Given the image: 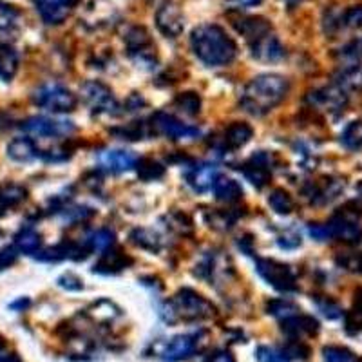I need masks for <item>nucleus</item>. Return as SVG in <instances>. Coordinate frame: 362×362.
I'll return each instance as SVG.
<instances>
[{
	"mask_svg": "<svg viewBox=\"0 0 362 362\" xmlns=\"http://www.w3.org/2000/svg\"><path fill=\"white\" fill-rule=\"evenodd\" d=\"M219 177V167L214 163H199L189 170L187 174V183L194 192H209L214 189L216 181Z\"/></svg>",
	"mask_w": 362,
	"mask_h": 362,
	"instance_id": "nucleus-16",
	"label": "nucleus"
},
{
	"mask_svg": "<svg viewBox=\"0 0 362 362\" xmlns=\"http://www.w3.org/2000/svg\"><path fill=\"white\" fill-rule=\"evenodd\" d=\"M138 163V156L132 151H125V148H109L98 154V165L103 170L112 174L127 173V170L134 169Z\"/></svg>",
	"mask_w": 362,
	"mask_h": 362,
	"instance_id": "nucleus-14",
	"label": "nucleus"
},
{
	"mask_svg": "<svg viewBox=\"0 0 362 362\" xmlns=\"http://www.w3.org/2000/svg\"><path fill=\"white\" fill-rule=\"evenodd\" d=\"M17 248L15 247H4L0 248V272L6 270L8 267H11L15 261H17Z\"/></svg>",
	"mask_w": 362,
	"mask_h": 362,
	"instance_id": "nucleus-44",
	"label": "nucleus"
},
{
	"mask_svg": "<svg viewBox=\"0 0 362 362\" xmlns=\"http://www.w3.org/2000/svg\"><path fill=\"white\" fill-rule=\"evenodd\" d=\"M125 45L136 62L140 66L153 67L156 62V53H154V45L148 33L144 28H132L127 35H125Z\"/></svg>",
	"mask_w": 362,
	"mask_h": 362,
	"instance_id": "nucleus-9",
	"label": "nucleus"
},
{
	"mask_svg": "<svg viewBox=\"0 0 362 362\" xmlns=\"http://www.w3.org/2000/svg\"><path fill=\"white\" fill-rule=\"evenodd\" d=\"M8 156L18 163H28L40 158V148L31 138H15L8 145Z\"/></svg>",
	"mask_w": 362,
	"mask_h": 362,
	"instance_id": "nucleus-21",
	"label": "nucleus"
},
{
	"mask_svg": "<svg viewBox=\"0 0 362 362\" xmlns=\"http://www.w3.org/2000/svg\"><path fill=\"white\" fill-rule=\"evenodd\" d=\"M263 0H232V4L239 9L245 8H254V6H259Z\"/></svg>",
	"mask_w": 362,
	"mask_h": 362,
	"instance_id": "nucleus-50",
	"label": "nucleus"
},
{
	"mask_svg": "<svg viewBox=\"0 0 362 362\" xmlns=\"http://www.w3.org/2000/svg\"><path fill=\"white\" fill-rule=\"evenodd\" d=\"M267 310L270 315L277 317V319H281V321H284V319H290V317L297 315V313L300 312V310L297 308L293 303H290V300H284V299L270 300V303L267 305Z\"/></svg>",
	"mask_w": 362,
	"mask_h": 362,
	"instance_id": "nucleus-38",
	"label": "nucleus"
},
{
	"mask_svg": "<svg viewBox=\"0 0 362 362\" xmlns=\"http://www.w3.org/2000/svg\"><path fill=\"white\" fill-rule=\"evenodd\" d=\"M337 86L344 89L346 93L350 89H361L362 87V67L361 66H350L341 71L337 76Z\"/></svg>",
	"mask_w": 362,
	"mask_h": 362,
	"instance_id": "nucleus-35",
	"label": "nucleus"
},
{
	"mask_svg": "<svg viewBox=\"0 0 362 362\" xmlns=\"http://www.w3.org/2000/svg\"><path fill=\"white\" fill-rule=\"evenodd\" d=\"M42 247V235L33 228H22L15 235V248L24 254H37Z\"/></svg>",
	"mask_w": 362,
	"mask_h": 362,
	"instance_id": "nucleus-28",
	"label": "nucleus"
},
{
	"mask_svg": "<svg viewBox=\"0 0 362 362\" xmlns=\"http://www.w3.org/2000/svg\"><path fill=\"white\" fill-rule=\"evenodd\" d=\"M268 205L272 206V210H274L276 214L286 216L293 210V199L286 190L276 189L270 196H268Z\"/></svg>",
	"mask_w": 362,
	"mask_h": 362,
	"instance_id": "nucleus-31",
	"label": "nucleus"
},
{
	"mask_svg": "<svg viewBox=\"0 0 362 362\" xmlns=\"http://www.w3.org/2000/svg\"><path fill=\"white\" fill-rule=\"evenodd\" d=\"M0 234H2V232H0Z\"/></svg>",
	"mask_w": 362,
	"mask_h": 362,
	"instance_id": "nucleus-55",
	"label": "nucleus"
},
{
	"mask_svg": "<svg viewBox=\"0 0 362 362\" xmlns=\"http://www.w3.org/2000/svg\"><path fill=\"white\" fill-rule=\"evenodd\" d=\"M131 263V257H127V255L122 254L119 250H111L102 255V259L95 264L93 272H96V274H105V276L107 274H118V272L127 268Z\"/></svg>",
	"mask_w": 362,
	"mask_h": 362,
	"instance_id": "nucleus-23",
	"label": "nucleus"
},
{
	"mask_svg": "<svg viewBox=\"0 0 362 362\" xmlns=\"http://www.w3.org/2000/svg\"><path fill=\"white\" fill-rule=\"evenodd\" d=\"M25 306H29V299H21V300H17V303H13L11 308L22 310V308H25Z\"/></svg>",
	"mask_w": 362,
	"mask_h": 362,
	"instance_id": "nucleus-51",
	"label": "nucleus"
},
{
	"mask_svg": "<svg viewBox=\"0 0 362 362\" xmlns=\"http://www.w3.org/2000/svg\"><path fill=\"white\" fill-rule=\"evenodd\" d=\"M198 335H176V337L169 339L163 342L161 350L158 351V357L163 362H181L192 357L196 348H198Z\"/></svg>",
	"mask_w": 362,
	"mask_h": 362,
	"instance_id": "nucleus-10",
	"label": "nucleus"
},
{
	"mask_svg": "<svg viewBox=\"0 0 362 362\" xmlns=\"http://www.w3.org/2000/svg\"><path fill=\"white\" fill-rule=\"evenodd\" d=\"M21 22V13L17 8H13L11 4L0 0V31L2 33H9L13 29L18 28Z\"/></svg>",
	"mask_w": 362,
	"mask_h": 362,
	"instance_id": "nucleus-33",
	"label": "nucleus"
},
{
	"mask_svg": "<svg viewBox=\"0 0 362 362\" xmlns=\"http://www.w3.org/2000/svg\"><path fill=\"white\" fill-rule=\"evenodd\" d=\"M112 132L122 140H144L148 136V127L144 122H131L122 129H112Z\"/></svg>",
	"mask_w": 362,
	"mask_h": 362,
	"instance_id": "nucleus-37",
	"label": "nucleus"
},
{
	"mask_svg": "<svg viewBox=\"0 0 362 362\" xmlns=\"http://www.w3.org/2000/svg\"><path fill=\"white\" fill-rule=\"evenodd\" d=\"M306 102L313 109H321V111H341L348 102V93L335 83V86L312 90L306 96Z\"/></svg>",
	"mask_w": 362,
	"mask_h": 362,
	"instance_id": "nucleus-12",
	"label": "nucleus"
},
{
	"mask_svg": "<svg viewBox=\"0 0 362 362\" xmlns=\"http://www.w3.org/2000/svg\"><path fill=\"white\" fill-rule=\"evenodd\" d=\"M174 105L180 109L181 112H185L189 116H196L202 109V98L198 96V93L194 90H187V93H181L174 100Z\"/></svg>",
	"mask_w": 362,
	"mask_h": 362,
	"instance_id": "nucleus-34",
	"label": "nucleus"
},
{
	"mask_svg": "<svg viewBox=\"0 0 362 362\" xmlns=\"http://www.w3.org/2000/svg\"><path fill=\"white\" fill-rule=\"evenodd\" d=\"M136 170H138V176L145 181L160 180V177L165 174L163 167L154 160H138V163H136Z\"/></svg>",
	"mask_w": 362,
	"mask_h": 362,
	"instance_id": "nucleus-39",
	"label": "nucleus"
},
{
	"mask_svg": "<svg viewBox=\"0 0 362 362\" xmlns=\"http://www.w3.org/2000/svg\"><path fill=\"white\" fill-rule=\"evenodd\" d=\"M2 348H4V341L0 339V350H2Z\"/></svg>",
	"mask_w": 362,
	"mask_h": 362,
	"instance_id": "nucleus-54",
	"label": "nucleus"
},
{
	"mask_svg": "<svg viewBox=\"0 0 362 362\" xmlns=\"http://www.w3.org/2000/svg\"><path fill=\"white\" fill-rule=\"evenodd\" d=\"M82 100L86 102L87 107H90L95 112H105V115H116L118 112V102H116L112 90L102 82H86L80 89Z\"/></svg>",
	"mask_w": 362,
	"mask_h": 362,
	"instance_id": "nucleus-7",
	"label": "nucleus"
},
{
	"mask_svg": "<svg viewBox=\"0 0 362 362\" xmlns=\"http://www.w3.org/2000/svg\"><path fill=\"white\" fill-rule=\"evenodd\" d=\"M132 243L136 247L145 248L148 252H160L161 250V235L154 230H148V228H136L131 234Z\"/></svg>",
	"mask_w": 362,
	"mask_h": 362,
	"instance_id": "nucleus-29",
	"label": "nucleus"
},
{
	"mask_svg": "<svg viewBox=\"0 0 362 362\" xmlns=\"http://www.w3.org/2000/svg\"><path fill=\"white\" fill-rule=\"evenodd\" d=\"M255 270L270 286L279 292H296L297 290L296 272L288 264L279 263L276 259H259L255 264Z\"/></svg>",
	"mask_w": 362,
	"mask_h": 362,
	"instance_id": "nucleus-5",
	"label": "nucleus"
},
{
	"mask_svg": "<svg viewBox=\"0 0 362 362\" xmlns=\"http://www.w3.org/2000/svg\"><path fill=\"white\" fill-rule=\"evenodd\" d=\"M28 198V190L15 183H6L0 185V210L11 209V206L21 205Z\"/></svg>",
	"mask_w": 362,
	"mask_h": 362,
	"instance_id": "nucleus-27",
	"label": "nucleus"
},
{
	"mask_svg": "<svg viewBox=\"0 0 362 362\" xmlns=\"http://www.w3.org/2000/svg\"><path fill=\"white\" fill-rule=\"evenodd\" d=\"M341 57L344 60H361L362 58V38L350 42L341 49Z\"/></svg>",
	"mask_w": 362,
	"mask_h": 362,
	"instance_id": "nucleus-42",
	"label": "nucleus"
},
{
	"mask_svg": "<svg viewBox=\"0 0 362 362\" xmlns=\"http://www.w3.org/2000/svg\"><path fill=\"white\" fill-rule=\"evenodd\" d=\"M252 57L261 62H277L284 57V47L277 40L276 35L267 33L259 40L252 42Z\"/></svg>",
	"mask_w": 362,
	"mask_h": 362,
	"instance_id": "nucleus-17",
	"label": "nucleus"
},
{
	"mask_svg": "<svg viewBox=\"0 0 362 362\" xmlns=\"http://www.w3.org/2000/svg\"><path fill=\"white\" fill-rule=\"evenodd\" d=\"M194 54L210 67L230 64L238 54V45L223 28L216 24H202L190 35Z\"/></svg>",
	"mask_w": 362,
	"mask_h": 362,
	"instance_id": "nucleus-2",
	"label": "nucleus"
},
{
	"mask_svg": "<svg viewBox=\"0 0 362 362\" xmlns=\"http://www.w3.org/2000/svg\"><path fill=\"white\" fill-rule=\"evenodd\" d=\"M58 284L62 288L67 290H82L83 288V281L80 277H76L74 274H64L62 277H58Z\"/></svg>",
	"mask_w": 362,
	"mask_h": 362,
	"instance_id": "nucleus-45",
	"label": "nucleus"
},
{
	"mask_svg": "<svg viewBox=\"0 0 362 362\" xmlns=\"http://www.w3.org/2000/svg\"><path fill=\"white\" fill-rule=\"evenodd\" d=\"M156 24L165 37L176 38L183 33V17H181L180 9L173 4L160 8V11L156 13Z\"/></svg>",
	"mask_w": 362,
	"mask_h": 362,
	"instance_id": "nucleus-18",
	"label": "nucleus"
},
{
	"mask_svg": "<svg viewBox=\"0 0 362 362\" xmlns=\"http://www.w3.org/2000/svg\"><path fill=\"white\" fill-rule=\"evenodd\" d=\"M216 198L223 203H235L243 198V189L239 185L238 181L232 177H218L214 185Z\"/></svg>",
	"mask_w": 362,
	"mask_h": 362,
	"instance_id": "nucleus-25",
	"label": "nucleus"
},
{
	"mask_svg": "<svg viewBox=\"0 0 362 362\" xmlns=\"http://www.w3.org/2000/svg\"><path fill=\"white\" fill-rule=\"evenodd\" d=\"M209 362H235V358H234V355L230 354V351L219 350L209 358Z\"/></svg>",
	"mask_w": 362,
	"mask_h": 362,
	"instance_id": "nucleus-49",
	"label": "nucleus"
},
{
	"mask_svg": "<svg viewBox=\"0 0 362 362\" xmlns=\"http://www.w3.org/2000/svg\"><path fill=\"white\" fill-rule=\"evenodd\" d=\"M235 29H238L239 33L243 35L248 42H255L259 40L261 37H264L267 33H270V24L268 21L261 17H248L243 18V21H238L235 22Z\"/></svg>",
	"mask_w": 362,
	"mask_h": 362,
	"instance_id": "nucleus-24",
	"label": "nucleus"
},
{
	"mask_svg": "<svg viewBox=\"0 0 362 362\" xmlns=\"http://www.w3.org/2000/svg\"><path fill=\"white\" fill-rule=\"evenodd\" d=\"M18 71V54L9 44L0 42V80L9 82Z\"/></svg>",
	"mask_w": 362,
	"mask_h": 362,
	"instance_id": "nucleus-26",
	"label": "nucleus"
},
{
	"mask_svg": "<svg viewBox=\"0 0 362 362\" xmlns=\"http://www.w3.org/2000/svg\"><path fill=\"white\" fill-rule=\"evenodd\" d=\"M341 25L350 29L362 28V6H351L341 15Z\"/></svg>",
	"mask_w": 362,
	"mask_h": 362,
	"instance_id": "nucleus-41",
	"label": "nucleus"
},
{
	"mask_svg": "<svg viewBox=\"0 0 362 362\" xmlns=\"http://www.w3.org/2000/svg\"><path fill=\"white\" fill-rule=\"evenodd\" d=\"M89 248L76 243H60L57 247L45 248L37 252V259L40 261H62V259H83Z\"/></svg>",
	"mask_w": 362,
	"mask_h": 362,
	"instance_id": "nucleus-19",
	"label": "nucleus"
},
{
	"mask_svg": "<svg viewBox=\"0 0 362 362\" xmlns=\"http://www.w3.org/2000/svg\"><path fill=\"white\" fill-rule=\"evenodd\" d=\"M288 95V80L281 74L267 73L252 78L239 96V105L252 116H264Z\"/></svg>",
	"mask_w": 362,
	"mask_h": 362,
	"instance_id": "nucleus-1",
	"label": "nucleus"
},
{
	"mask_svg": "<svg viewBox=\"0 0 362 362\" xmlns=\"http://www.w3.org/2000/svg\"><path fill=\"white\" fill-rule=\"evenodd\" d=\"M33 102L38 107L49 112H58V115L71 112L76 107V96L67 87L54 82L44 83V86L38 87L33 93Z\"/></svg>",
	"mask_w": 362,
	"mask_h": 362,
	"instance_id": "nucleus-4",
	"label": "nucleus"
},
{
	"mask_svg": "<svg viewBox=\"0 0 362 362\" xmlns=\"http://www.w3.org/2000/svg\"><path fill=\"white\" fill-rule=\"evenodd\" d=\"M243 174L255 189H263L270 183L272 167H270V154L257 153L243 165Z\"/></svg>",
	"mask_w": 362,
	"mask_h": 362,
	"instance_id": "nucleus-15",
	"label": "nucleus"
},
{
	"mask_svg": "<svg viewBox=\"0 0 362 362\" xmlns=\"http://www.w3.org/2000/svg\"><path fill=\"white\" fill-rule=\"evenodd\" d=\"M0 362H21L18 361V357L17 355H2V357H0Z\"/></svg>",
	"mask_w": 362,
	"mask_h": 362,
	"instance_id": "nucleus-52",
	"label": "nucleus"
},
{
	"mask_svg": "<svg viewBox=\"0 0 362 362\" xmlns=\"http://www.w3.org/2000/svg\"><path fill=\"white\" fill-rule=\"evenodd\" d=\"M252 134H254V131H252L250 125L245 124V122H234L226 127L223 141H225V147L228 151H238L250 141Z\"/></svg>",
	"mask_w": 362,
	"mask_h": 362,
	"instance_id": "nucleus-22",
	"label": "nucleus"
},
{
	"mask_svg": "<svg viewBox=\"0 0 362 362\" xmlns=\"http://www.w3.org/2000/svg\"><path fill=\"white\" fill-rule=\"evenodd\" d=\"M322 355H325L326 362H358L354 351L341 348V346H328L322 350Z\"/></svg>",
	"mask_w": 362,
	"mask_h": 362,
	"instance_id": "nucleus-40",
	"label": "nucleus"
},
{
	"mask_svg": "<svg viewBox=\"0 0 362 362\" xmlns=\"http://www.w3.org/2000/svg\"><path fill=\"white\" fill-rule=\"evenodd\" d=\"M341 144L350 151L362 148V119H355V122L346 125L341 134Z\"/></svg>",
	"mask_w": 362,
	"mask_h": 362,
	"instance_id": "nucleus-30",
	"label": "nucleus"
},
{
	"mask_svg": "<svg viewBox=\"0 0 362 362\" xmlns=\"http://www.w3.org/2000/svg\"><path fill=\"white\" fill-rule=\"evenodd\" d=\"M78 0H35L38 15L49 25L62 24L76 8Z\"/></svg>",
	"mask_w": 362,
	"mask_h": 362,
	"instance_id": "nucleus-13",
	"label": "nucleus"
},
{
	"mask_svg": "<svg viewBox=\"0 0 362 362\" xmlns=\"http://www.w3.org/2000/svg\"><path fill=\"white\" fill-rule=\"evenodd\" d=\"M308 232L313 239H317V241H326V239H329L326 225H310Z\"/></svg>",
	"mask_w": 362,
	"mask_h": 362,
	"instance_id": "nucleus-48",
	"label": "nucleus"
},
{
	"mask_svg": "<svg viewBox=\"0 0 362 362\" xmlns=\"http://www.w3.org/2000/svg\"><path fill=\"white\" fill-rule=\"evenodd\" d=\"M283 332L292 339H299L303 335H315L319 332V322L313 317L297 313V315L290 317V319H284Z\"/></svg>",
	"mask_w": 362,
	"mask_h": 362,
	"instance_id": "nucleus-20",
	"label": "nucleus"
},
{
	"mask_svg": "<svg viewBox=\"0 0 362 362\" xmlns=\"http://www.w3.org/2000/svg\"><path fill=\"white\" fill-rule=\"evenodd\" d=\"M257 362H292V355L286 348H274V346H259L255 350Z\"/></svg>",
	"mask_w": 362,
	"mask_h": 362,
	"instance_id": "nucleus-32",
	"label": "nucleus"
},
{
	"mask_svg": "<svg viewBox=\"0 0 362 362\" xmlns=\"http://www.w3.org/2000/svg\"><path fill=\"white\" fill-rule=\"evenodd\" d=\"M151 122H153L151 127H153V131L156 132V134L170 138V140H194V138H199V136H202V131H199L198 127L183 124L181 119L169 115V112H156Z\"/></svg>",
	"mask_w": 362,
	"mask_h": 362,
	"instance_id": "nucleus-6",
	"label": "nucleus"
},
{
	"mask_svg": "<svg viewBox=\"0 0 362 362\" xmlns=\"http://www.w3.org/2000/svg\"><path fill=\"white\" fill-rule=\"evenodd\" d=\"M115 243V234L107 228H100V230H95L93 234H89L87 238L86 245L89 250H96V252H105L107 248L112 247Z\"/></svg>",
	"mask_w": 362,
	"mask_h": 362,
	"instance_id": "nucleus-36",
	"label": "nucleus"
},
{
	"mask_svg": "<svg viewBox=\"0 0 362 362\" xmlns=\"http://www.w3.org/2000/svg\"><path fill=\"white\" fill-rule=\"evenodd\" d=\"M161 317L167 322L202 321L216 313L214 305L190 288H183L161 308Z\"/></svg>",
	"mask_w": 362,
	"mask_h": 362,
	"instance_id": "nucleus-3",
	"label": "nucleus"
},
{
	"mask_svg": "<svg viewBox=\"0 0 362 362\" xmlns=\"http://www.w3.org/2000/svg\"><path fill=\"white\" fill-rule=\"evenodd\" d=\"M284 2H286V6H288V8H296V6L300 4L303 0H284Z\"/></svg>",
	"mask_w": 362,
	"mask_h": 362,
	"instance_id": "nucleus-53",
	"label": "nucleus"
},
{
	"mask_svg": "<svg viewBox=\"0 0 362 362\" xmlns=\"http://www.w3.org/2000/svg\"><path fill=\"white\" fill-rule=\"evenodd\" d=\"M326 228H328L329 238H335L339 241H344V243H357L362 238V228L357 218L351 216L350 212H344V210L337 212L332 218V221L326 225Z\"/></svg>",
	"mask_w": 362,
	"mask_h": 362,
	"instance_id": "nucleus-11",
	"label": "nucleus"
},
{
	"mask_svg": "<svg viewBox=\"0 0 362 362\" xmlns=\"http://www.w3.org/2000/svg\"><path fill=\"white\" fill-rule=\"evenodd\" d=\"M317 305H319V310H321L328 319H339V317L342 315V310L339 308L335 303H332V300H319Z\"/></svg>",
	"mask_w": 362,
	"mask_h": 362,
	"instance_id": "nucleus-46",
	"label": "nucleus"
},
{
	"mask_svg": "<svg viewBox=\"0 0 362 362\" xmlns=\"http://www.w3.org/2000/svg\"><path fill=\"white\" fill-rule=\"evenodd\" d=\"M235 221V216L228 214V212H214L212 218H210V223L214 226V228H221V230H226V228H230Z\"/></svg>",
	"mask_w": 362,
	"mask_h": 362,
	"instance_id": "nucleus-43",
	"label": "nucleus"
},
{
	"mask_svg": "<svg viewBox=\"0 0 362 362\" xmlns=\"http://www.w3.org/2000/svg\"><path fill=\"white\" fill-rule=\"evenodd\" d=\"M22 131L31 136H38V138H62V136L73 134L76 127H74L73 122L33 116V118H28L22 124Z\"/></svg>",
	"mask_w": 362,
	"mask_h": 362,
	"instance_id": "nucleus-8",
	"label": "nucleus"
},
{
	"mask_svg": "<svg viewBox=\"0 0 362 362\" xmlns=\"http://www.w3.org/2000/svg\"><path fill=\"white\" fill-rule=\"evenodd\" d=\"M277 243H279V247L283 248H297L300 245V235L296 234V232H284V235H281L279 239H277Z\"/></svg>",
	"mask_w": 362,
	"mask_h": 362,
	"instance_id": "nucleus-47",
	"label": "nucleus"
}]
</instances>
